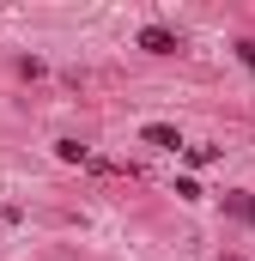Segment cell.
<instances>
[{"instance_id": "6da1fadb", "label": "cell", "mask_w": 255, "mask_h": 261, "mask_svg": "<svg viewBox=\"0 0 255 261\" xmlns=\"http://www.w3.org/2000/svg\"><path fill=\"white\" fill-rule=\"evenodd\" d=\"M140 49H146V55H176L183 43H176V31H164V24H146V31H140Z\"/></svg>"}, {"instance_id": "7a4b0ae2", "label": "cell", "mask_w": 255, "mask_h": 261, "mask_svg": "<svg viewBox=\"0 0 255 261\" xmlns=\"http://www.w3.org/2000/svg\"><path fill=\"white\" fill-rule=\"evenodd\" d=\"M140 140H146V146H158V152H183V134L170 128V122H146Z\"/></svg>"}, {"instance_id": "3957f363", "label": "cell", "mask_w": 255, "mask_h": 261, "mask_svg": "<svg viewBox=\"0 0 255 261\" xmlns=\"http://www.w3.org/2000/svg\"><path fill=\"white\" fill-rule=\"evenodd\" d=\"M219 200H225V213H231V219H243V225H255V195H249V189H225Z\"/></svg>"}, {"instance_id": "277c9868", "label": "cell", "mask_w": 255, "mask_h": 261, "mask_svg": "<svg viewBox=\"0 0 255 261\" xmlns=\"http://www.w3.org/2000/svg\"><path fill=\"white\" fill-rule=\"evenodd\" d=\"M55 158H61V164H85L91 152H85V146H79V140L67 134V140H55Z\"/></svg>"}, {"instance_id": "5b68a950", "label": "cell", "mask_w": 255, "mask_h": 261, "mask_svg": "<svg viewBox=\"0 0 255 261\" xmlns=\"http://www.w3.org/2000/svg\"><path fill=\"white\" fill-rule=\"evenodd\" d=\"M237 61H243V67H249V73H255V43H249V37L237 43Z\"/></svg>"}]
</instances>
